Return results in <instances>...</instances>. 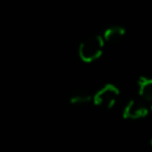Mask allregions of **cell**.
Here are the masks:
<instances>
[{
    "label": "cell",
    "mask_w": 152,
    "mask_h": 152,
    "mask_svg": "<svg viewBox=\"0 0 152 152\" xmlns=\"http://www.w3.org/2000/svg\"><path fill=\"white\" fill-rule=\"evenodd\" d=\"M126 31H125V27L124 26H120V25H113V26H109L104 30L102 37L104 39V42H108V43H118L120 42L124 36H125Z\"/></svg>",
    "instance_id": "obj_5"
},
{
    "label": "cell",
    "mask_w": 152,
    "mask_h": 152,
    "mask_svg": "<svg viewBox=\"0 0 152 152\" xmlns=\"http://www.w3.org/2000/svg\"><path fill=\"white\" fill-rule=\"evenodd\" d=\"M119 96H120L119 88L114 84L108 83V84H104L102 88H100L93 95V101L96 106L109 109L116 103Z\"/></svg>",
    "instance_id": "obj_2"
},
{
    "label": "cell",
    "mask_w": 152,
    "mask_h": 152,
    "mask_svg": "<svg viewBox=\"0 0 152 152\" xmlns=\"http://www.w3.org/2000/svg\"><path fill=\"white\" fill-rule=\"evenodd\" d=\"M147 113H148V109H147L146 104L142 101L133 99L126 103V106L122 110V116L125 119L135 120V119H141V118L146 116Z\"/></svg>",
    "instance_id": "obj_3"
},
{
    "label": "cell",
    "mask_w": 152,
    "mask_h": 152,
    "mask_svg": "<svg viewBox=\"0 0 152 152\" xmlns=\"http://www.w3.org/2000/svg\"><path fill=\"white\" fill-rule=\"evenodd\" d=\"M138 93L145 101L152 103V77L140 76L138 80Z\"/></svg>",
    "instance_id": "obj_4"
},
{
    "label": "cell",
    "mask_w": 152,
    "mask_h": 152,
    "mask_svg": "<svg viewBox=\"0 0 152 152\" xmlns=\"http://www.w3.org/2000/svg\"><path fill=\"white\" fill-rule=\"evenodd\" d=\"M150 142H151V145H152V138H151V141H150Z\"/></svg>",
    "instance_id": "obj_7"
},
{
    "label": "cell",
    "mask_w": 152,
    "mask_h": 152,
    "mask_svg": "<svg viewBox=\"0 0 152 152\" xmlns=\"http://www.w3.org/2000/svg\"><path fill=\"white\" fill-rule=\"evenodd\" d=\"M93 100V94L87 88H76L69 95V101L72 104H83Z\"/></svg>",
    "instance_id": "obj_6"
},
{
    "label": "cell",
    "mask_w": 152,
    "mask_h": 152,
    "mask_svg": "<svg viewBox=\"0 0 152 152\" xmlns=\"http://www.w3.org/2000/svg\"><path fill=\"white\" fill-rule=\"evenodd\" d=\"M103 48H104L103 37L100 34H90L87 38H84L78 46L80 58L86 63L94 62L102 55Z\"/></svg>",
    "instance_id": "obj_1"
},
{
    "label": "cell",
    "mask_w": 152,
    "mask_h": 152,
    "mask_svg": "<svg viewBox=\"0 0 152 152\" xmlns=\"http://www.w3.org/2000/svg\"><path fill=\"white\" fill-rule=\"evenodd\" d=\"M151 110H152V103H151Z\"/></svg>",
    "instance_id": "obj_8"
}]
</instances>
